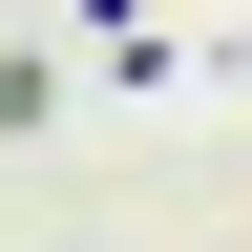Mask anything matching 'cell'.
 Masks as SVG:
<instances>
[{"mask_svg": "<svg viewBox=\"0 0 252 252\" xmlns=\"http://www.w3.org/2000/svg\"><path fill=\"white\" fill-rule=\"evenodd\" d=\"M42 126H63V63H42V42H0V147H42Z\"/></svg>", "mask_w": 252, "mask_h": 252, "instance_id": "obj_1", "label": "cell"}]
</instances>
